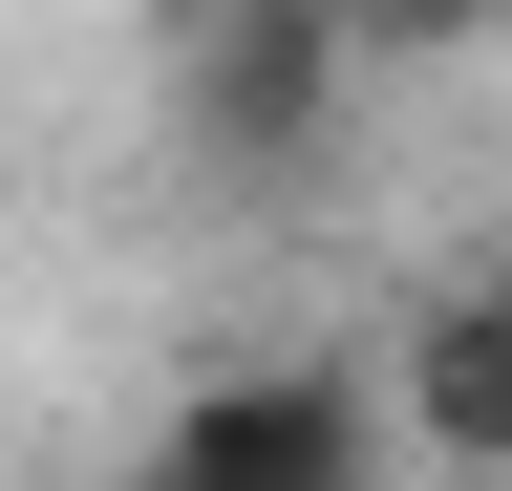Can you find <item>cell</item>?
I'll return each mask as SVG.
<instances>
[{
	"label": "cell",
	"instance_id": "obj_1",
	"mask_svg": "<svg viewBox=\"0 0 512 491\" xmlns=\"http://www.w3.org/2000/svg\"><path fill=\"white\" fill-rule=\"evenodd\" d=\"M150 491H363V406L342 385H235V406L171 427Z\"/></svg>",
	"mask_w": 512,
	"mask_h": 491
}]
</instances>
